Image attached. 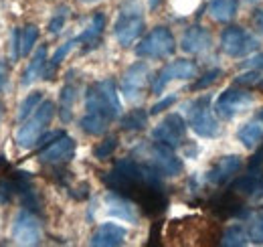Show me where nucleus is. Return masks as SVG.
<instances>
[{"label": "nucleus", "mask_w": 263, "mask_h": 247, "mask_svg": "<svg viewBox=\"0 0 263 247\" xmlns=\"http://www.w3.org/2000/svg\"><path fill=\"white\" fill-rule=\"evenodd\" d=\"M101 181L109 190L132 199L146 217L162 215L168 207L162 174L148 162L122 158L109 172L101 174Z\"/></svg>", "instance_id": "nucleus-1"}, {"label": "nucleus", "mask_w": 263, "mask_h": 247, "mask_svg": "<svg viewBox=\"0 0 263 247\" xmlns=\"http://www.w3.org/2000/svg\"><path fill=\"white\" fill-rule=\"evenodd\" d=\"M122 103L118 97V87L114 79L96 81L85 93V116L81 118V130L89 136H101L107 126L120 118Z\"/></svg>", "instance_id": "nucleus-2"}, {"label": "nucleus", "mask_w": 263, "mask_h": 247, "mask_svg": "<svg viewBox=\"0 0 263 247\" xmlns=\"http://www.w3.org/2000/svg\"><path fill=\"white\" fill-rule=\"evenodd\" d=\"M53 116H55V103L49 101V99H45V101L34 110L33 114L21 123V128L16 130V136H14L16 146L23 148V150L34 148L36 142H39V138L43 136V132H45L47 126L51 123Z\"/></svg>", "instance_id": "nucleus-3"}, {"label": "nucleus", "mask_w": 263, "mask_h": 247, "mask_svg": "<svg viewBox=\"0 0 263 247\" xmlns=\"http://www.w3.org/2000/svg\"><path fill=\"white\" fill-rule=\"evenodd\" d=\"M144 32V12L140 2L136 0H126L120 10L118 19L114 25V34L122 47H130L136 43V39Z\"/></svg>", "instance_id": "nucleus-4"}, {"label": "nucleus", "mask_w": 263, "mask_h": 247, "mask_svg": "<svg viewBox=\"0 0 263 247\" xmlns=\"http://www.w3.org/2000/svg\"><path fill=\"white\" fill-rule=\"evenodd\" d=\"M184 112H186V118H189V126L193 128V132L200 136V138H217L221 128L219 122L215 120L213 116V110H211V95H202L198 99H193L184 105Z\"/></svg>", "instance_id": "nucleus-5"}, {"label": "nucleus", "mask_w": 263, "mask_h": 247, "mask_svg": "<svg viewBox=\"0 0 263 247\" xmlns=\"http://www.w3.org/2000/svg\"><path fill=\"white\" fill-rule=\"evenodd\" d=\"M138 154L144 158V162L152 164L162 177H178L184 170V164L178 156L174 154V148L164 146L160 142H148L138 148Z\"/></svg>", "instance_id": "nucleus-6"}, {"label": "nucleus", "mask_w": 263, "mask_h": 247, "mask_svg": "<svg viewBox=\"0 0 263 247\" xmlns=\"http://www.w3.org/2000/svg\"><path fill=\"white\" fill-rule=\"evenodd\" d=\"M176 51V41L170 29L156 27L148 32L138 45H136V55L144 59H166Z\"/></svg>", "instance_id": "nucleus-7"}, {"label": "nucleus", "mask_w": 263, "mask_h": 247, "mask_svg": "<svg viewBox=\"0 0 263 247\" xmlns=\"http://www.w3.org/2000/svg\"><path fill=\"white\" fill-rule=\"evenodd\" d=\"M221 49L229 57L239 59V57H247L249 53L257 51L259 49V41L251 32L245 31L243 27H229L221 34Z\"/></svg>", "instance_id": "nucleus-8"}, {"label": "nucleus", "mask_w": 263, "mask_h": 247, "mask_svg": "<svg viewBox=\"0 0 263 247\" xmlns=\"http://www.w3.org/2000/svg\"><path fill=\"white\" fill-rule=\"evenodd\" d=\"M12 239L18 245H39L43 239V225L33 211L23 209L12 221Z\"/></svg>", "instance_id": "nucleus-9"}, {"label": "nucleus", "mask_w": 263, "mask_h": 247, "mask_svg": "<svg viewBox=\"0 0 263 247\" xmlns=\"http://www.w3.org/2000/svg\"><path fill=\"white\" fill-rule=\"evenodd\" d=\"M249 105H253V93H249L241 85H237V87H227L217 97L215 112L221 120H231L237 114H241L243 110H247Z\"/></svg>", "instance_id": "nucleus-10"}, {"label": "nucleus", "mask_w": 263, "mask_h": 247, "mask_svg": "<svg viewBox=\"0 0 263 247\" xmlns=\"http://www.w3.org/2000/svg\"><path fill=\"white\" fill-rule=\"evenodd\" d=\"M186 126L189 122L180 116V114H168L162 122L152 130V140L170 146V148H180L186 140Z\"/></svg>", "instance_id": "nucleus-11"}, {"label": "nucleus", "mask_w": 263, "mask_h": 247, "mask_svg": "<svg viewBox=\"0 0 263 247\" xmlns=\"http://www.w3.org/2000/svg\"><path fill=\"white\" fill-rule=\"evenodd\" d=\"M197 73L198 67L189 59H178V61L168 63L156 73V77L152 81V93H162L170 81H174V79H193V77H197Z\"/></svg>", "instance_id": "nucleus-12"}, {"label": "nucleus", "mask_w": 263, "mask_h": 247, "mask_svg": "<svg viewBox=\"0 0 263 247\" xmlns=\"http://www.w3.org/2000/svg\"><path fill=\"white\" fill-rule=\"evenodd\" d=\"M150 79V67L146 63L138 61L130 65L122 77V93L128 101H136L142 97V93L148 85Z\"/></svg>", "instance_id": "nucleus-13"}, {"label": "nucleus", "mask_w": 263, "mask_h": 247, "mask_svg": "<svg viewBox=\"0 0 263 247\" xmlns=\"http://www.w3.org/2000/svg\"><path fill=\"white\" fill-rule=\"evenodd\" d=\"M75 148H77L75 140H73L71 136L63 134L61 138H57L55 142H51L49 146H45V148L39 152L36 158H39L43 164H49V166H61V164H65V162H69V160L73 158Z\"/></svg>", "instance_id": "nucleus-14"}, {"label": "nucleus", "mask_w": 263, "mask_h": 247, "mask_svg": "<svg viewBox=\"0 0 263 247\" xmlns=\"http://www.w3.org/2000/svg\"><path fill=\"white\" fill-rule=\"evenodd\" d=\"M241 166H243L241 156H237V154L223 156V158H219V160L211 166V170L206 172V181L215 186L227 185L231 179L241 170Z\"/></svg>", "instance_id": "nucleus-15"}, {"label": "nucleus", "mask_w": 263, "mask_h": 247, "mask_svg": "<svg viewBox=\"0 0 263 247\" xmlns=\"http://www.w3.org/2000/svg\"><path fill=\"white\" fill-rule=\"evenodd\" d=\"M105 207H107V215L116 217L120 221H126V223H138V207L136 203L120 195V192H107L105 195Z\"/></svg>", "instance_id": "nucleus-16"}, {"label": "nucleus", "mask_w": 263, "mask_h": 247, "mask_svg": "<svg viewBox=\"0 0 263 247\" xmlns=\"http://www.w3.org/2000/svg\"><path fill=\"white\" fill-rule=\"evenodd\" d=\"M126 237H128L126 227L118 223H103L96 229L89 243L93 247H118L126 243Z\"/></svg>", "instance_id": "nucleus-17"}, {"label": "nucleus", "mask_w": 263, "mask_h": 247, "mask_svg": "<svg viewBox=\"0 0 263 247\" xmlns=\"http://www.w3.org/2000/svg\"><path fill=\"white\" fill-rule=\"evenodd\" d=\"M213 47V37H211V32L206 31L204 27H191V29H186L184 34H182V39H180V49L184 51V53H189V55H198V53H204V51H209Z\"/></svg>", "instance_id": "nucleus-18"}, {"label": "nucleus", "mask_w": 263, "mask_h": 247, "mask_svg": "<svg viewBox=\"0 0 263 247\" xmlns=\"http://www.w3.org/2000/svg\"><path fill=\"white\" fill-rule=\"evenodd\" d=\"M211 211L221 219H229V217H243L245 215V207L241 205V201L235 197V190L231 188L229 192H223L219 197H215L209 203Z\"/></svg>", "instance_id": "nucleus-19"}, {"label": "nucleus", "mask_w": 263, "mask_h": 247, "mask_svg": "<svg viewBox=\"0 0 263 247\" xmlns=\"http://www.w3.org/2000/svg\"><path fill=\"white\" fill-rule=\"evenodd\" d=\"M237 138L239 142L245 146V148H255L263 142V108L257 110V114L249 120L247 123H243L237 132Z\"/></svg>", "instance_id": "nucleus-20"}, {"label": "nucleus", "mask_w": 263, "mask_h": 247, "mask_svg": "<svg viewBox=\"0 0 263 247\" xmlns=\"http://www.w3.org/2000/svg\"><path fill=\"white\" fill-rule=\"evenodd\" d=\"M231 188L235 190V195L261 199L263 197V170H249L247 174H243L241 179H237Z\"/></svg>", "instance_id": "nucleus-21"}, {"label": "nucleus", "mask_w": 263, "mask_h": 247, "mask_svg": "<svg viewBox=\"0 0 263 247\" xmlns=\"http://www.w3.org/2000/svg\"><path fill=\"white\" fill-rule=\"evenodd\" d=\"M45 67H47V45H41V47L36 49V53L33 55V59H31V63H29V67L25 69L23 77H21V85H23V87L33 85L39 77H43Z\"/></svg>", "instance_id": "nucleus-22"}, {"label": "nucleus", "mask_w": 263, "mask_h": 247, "mask_svg": "<svg viewBox=\"0 0 263 247\" xmlns=\"http://www.w3.org/2000/svg\"><path fill=\"white\" fill-rule=\"evenodd\" d=\"M103 29H105V16H103V12H98V14H93L89 27L77 37V41L85 45V51L87 49H93V47H98L99 41H101Z\"/></svg>", "instance_id": "nucleus-23"}, {"label": "nucleus", "mask_w": 263, "mask_h": 247, "mask_svg": "<svg viewBox=\"0 0 263 247\" xmlns=\"http://www.w3.org/2000/svg\"><path fill=\"white\" fill-rule=\"evenodd\" d=\"M209 14L215 23H231L237 14V0H211Z\"/></svg>", "instance_id": "nucleus-24"}, {"label": "nucleus", "mask_w": 263, "mask_h": 247, "mask_svg": "<svg viewBox=\"0 0 263 247\" xmlns=\"http://www.w3.org/2000/svg\"><path fill=\"white\" fill-rule=\"evenodd\" d=\"M75 97H77V90L75 85L67 83L59 93V118L63 123H69L73 118V105H75Z\"/></svg>", "instance_id": "nucleus-25"}, {"label": "nucleus", "mask_w": 263, "mask_h": 247, "mask_svg": "<svg viewBox=\"0 0 263 247\" xmlns=\"http://www.w3.org/2000/svg\"><path fill=\"white\" fill-rule=\"evenodd\" d=\"M75 45H79L77 37H75V39H71V41H67V43H63V45L55 51V55L51 57V61H47V67H45V73H43V77H45V79H53V75H55L57 67H59L61 61H63L67 55L71 53V49H73Z\"/></svg>", "instance_id": "nucleus-26"}, {"label": "nucleus", "mask_w": 263, "mask_h": 247, "mask_svg": "<svg viewBox=\"0 0 263 247\" xmlns=\"http://www.w3.org/2000/svg\"><path fill=\"white\" fill-rule=\"evenodd\" d=\"M249 243V233L245 231L243 225H231L225 229L223 233V239H221V245L225 247H243Z\"/></svg>", "instance_id": "nucleus-27"}, {"label": "nucleus", "mask_w": 263, "mask_h": 247, "mask_svg": "<svg viewBox=\"0 0 263 247\" xmlns=\"http://www.w3.org/2000/svg\"><path fill=\"white\" fill-rule=\"evenodd\" d=\"M148 126V112H144L142 108L138 110H132L128 112L122 120H120V128L126 130V132H140Z\"/></svg>", "instance_id": "nucleus-28"}, {"label": "nucleus", "mask_w": 263, "mask_h": 247, "mask_svg": "<svg viewBox=\"0 0 263 247\" xmlns=\"http://www.w3.org/2000/svg\"><path fill=\"white\" fill-rule=\"evenodd\" d=\"M43 103V93L41 92H33V93H29L25 99H23V103L18 105V112H16V120L23 123L31 114H33L34 110L39 108Z\"/></svg>", "instance_id": "nucleus-29"}, {"label": "nucleus", "mask_w": 263, "mask_h": 247, "mask_svg": "<svg viewBox=\"0 0 263 247\" xmlns=\"http://www.w3.org/2000/svg\"><path fill=\"white\" fill-rule=\"evenodd\" d=\"M247 233H249V241L259 243V245L263 243V209L255 211L253 215L249 217Z\"/></svg>", "instance_id": "nucleus-30"}, {"label": "nucleus", "mask_w": 263, "mask_h": 247, "mask_svg": "<svg viewBox=\"0 0 263 247\" xmlns=\"http://www.w3.org/2000/svg\"><path fill=\"white\" fill-rule=\"evenodd\" d=\"M39 41V29L34 25H27L21 29V57H27Z\"/></svg>", "instance_id": "nucleus-31"}, {"label": "nucleus", "mask_w": 263, "mask_h": 247, "mask_svg": "<svg viewBox=\"0 0 263 247\" xmlns=\"http://www.w3.org/2000/svg\"><path fill=\"white\" fill-rule=\"evenodd\" d=\"M116 148H118V136H107L103 142H99L98 146H96L93 156L98 160H107L109 156L116 152Z\"/></svg>", "instance_id": "nucleus-32"}, {"label": "nucleus", "mask_w": 263, "mask_h": 247, "mask_svg": "<svg viewBox=\"0 0 263 247\" xmlns=\"http://www.w3.org/2000/svg\"><path fill=\"white\" fill-rule=\"evenodd\" d=\"M221 75H223V69H211V71H206L202 77H198L197 81L191 85V92H200V90L211 87V85H213Z\"/></svg>", "instance_id": "nucleus-33"}, {"label": "nucleus", "mask_w": 263, "mask_h": 247, "mask_svg": "<svg viewBox=\"0 0 263 247\" xmlns=\"http://www.w3.org/2000/svg\"><path fill=\"white\" fill-rule=\"evenodd\" d=\"M261 73L259 71H247L243 75H237L235 77V85H241V87H253V85H259L261 83Z\"/></svg>", "instance_id": "nucleus-34"}, {"label": "nucleus", "mask_w": 263, "mask_h": 247, "mask_svg": "<svg viewBox=\"0 0 263 247\" xmlns=\"http://www.w3.org/2000/svg\"><path fill=\"white\" fill-rule=\"evenodd\" d=\"M21 203H23L25 209H29V211H33V213H39V211H41V201H39V195H36L34 188H29V190H25V192L21 195Z\"/></svg>", "instance_id": "nucleus-35"}, {"label": "nucleus", "mask_w": 263, "mask_h": 247, "mask_svg": "<svg viewBox=\"0 0 263 247\" xmlns=\"http://www.w3.org/2000/svg\"><path fill=\"white\" fill-rule=\"evenodd\" d=\"M67 12H69V8H67V6L57 8L55 16H53V19H51V23H49V32H51V34H59V32H61V29L65 27Z\"/></svg>", "instance_id": "nucleus-36"}, {"label": "nucleus", "mask_w": 263, "mask_h": 247, "mask_svg": "<svg viewBox=\"0 0 263 247\" xmlns=\"http://www.w3.org/2000/svg\"><path fill=\"white\" fill-rule=\"evenodd\" d=\"M10 51H12V61L21 59V29H12L10 32Z\"/></svg>", "instance_id": "nucleus-37"}, {"label": "nucleus", "mask_w": 263, "mask_h": 247, "mask_svg": "<svg viewBox=\"0 0 263 247\" xmlns=\"http://www.w3.org/2000/svg\"><path fill=\"white\" fill-rule=\"evenodd\" d=\"M174 101H176V95L172 93V95H168V97H164V99H160L158 103H154V105L150 108V114H152V116H156V114L164 112V110H168V108H170Z\"/></svg>", "instance_id": "nucleus-38"}, {"label": "nucleus", "mask_w": 263, "mask_h": 247, "mask_svg": "<svg viewBox=\"0 0 263 247\" xmlns=\"http://www.w3.org/2000/svg\"><path fill=\"white\" fill-rule=\"evenodd\" d=\"M65 132H49V134H43L41 138H39V142H36V146H41V148H45V146H49L51 142H55L57 138H61Z\"/></svg>", "instance_id": "nucleus-39"}, {"label": "nucleus", "mask_w": 263, "mask_h": 247, "mask_svg": "<svg viewBox=\"0 0 263 247\" xmlns=\"http://www.w3.org/2000/svg\"><path fill=\"white\" fill-rule=\"evenodd\" d=\"M71 197H73L75 201L87 199V197H89V183H81L77 188H73V190H71Z\"/></svg>", "instance_id": "nucleus-40"}, {"label": "nucleus", "mask_w": 263, "mask_h": 247, "mask_svg": "<svg viewBox=\"0 0 263 247\" xmlns=\"http://www.w3.org/2000/svg\"><path fill=\"white\" fill-rule=\"evenodd\" d=\"M6 79H8V67L4 65V61H0V93L6 85Z\"/></svg>", "instance_id": "nucleus-41"}, {"label": "nucleus", "mask_w": 263, "mask_h": 247, "mask_svg": "<svg viewBox=\"0 0 263 247\" xmlns=\"http://www.w3.org/2000/svg\"><path fill=\"white\" fill-rule=\"evenodd\" d=\"M249 67H253V69H259V67H263V55H257V57H253L251 61L247 63Z\"/></svg>", "instance_id": "nucleus-42"}, {"label": "nucleus", "mask_w": 263, "mask_h": 247, "mask_svg": "<svg viewBox=\"0 0 263 247\" xmlns=\"http://www.w3.org/2000/svg\"><path fill=\"white\" fill-rule=\"evenodd\" d=\"M184 152H186V156H189V158H195V156H197V152H198V148L193 144V142H189V146L184 148Z\"/></svg>", "instance_id": "nucleus-43"}, {"label": "nucleus", "mask_w": 263, "mask_h": 247, "mask_svg": "<svg viewBox=\"0 0 263 247\" xmlns=\"http://www.w3.org/2000/svg\"><path fill=\"white\" fill-rule=\"evenodd\" d=\"M255 23L259 25V29H261V31H263V10H259V12L255 14Z\"/></svg>", "instance_id": "nucleus-44"}, {"label": "nucleus", "mask_w": 263, "mask_h": 247, "mask_svg": "<svg viewBox=\"0 0 263 247\" xmlns=\"http://www.w3.org/2000/svg\"><path fill=\"white\" fill-rule=\"evenodd\" d=\"M160 4H162V0H148V6H150L152 10H156Z\"/></svg>", "instance_id": "nucleus-45"}, {"label": "nucleus", "mask_w": 263, "mask_h": 247, "mask_svg": "<svg viewBox=\"0 0 263 247\" xmlns=\"http://www.w3.org/2000/svg\"><path fill=\"white\" fill-rule=\"evenodd\" d=\"M6 168H8V162L4 156H0V170H6Z\"/></svg>", "instance_id": "nucleus-46"}, {"label": "nucleus", "mask_w": 263, "mask_h": 247, "mask_svg": "<svg viewBox=\"0 0 263 247\" xmlns=\"http://www.w3.org/2000/svg\"><path fill=\"white\" fill-rule=\"evenodd\" d=\"M10 201V197H6L2 190H0V205H4V203H8Z\"/></svg>", "instance_id": "nucleus-47"}, {"label": "nucleus", "mask_w": 263, "mask_h": 247, "mask_svg": "<svg viewBox=\"0 0 263 247\" xmlns=\"http://www.w3.org/2000/svg\"><path fill=\"white\" fill-rule=\"evenodd\" d=\"M245 2H249V4H257L259 0H245Z\"/></svg>", "instance_id": "nucleus-48"}, {"label": "nucleus", "mask_w": 263, "mask_h": 247, "mask_svg": "<svg viewBox=\"0 0 263 247\" xmlns=\"http://www.w3.org/2000/svg\"><path fill=\"white\" fill-rule=\"evenodd\" d=\"M0 120H2V103H0Z\"/></svg>", "instance_id": "nucleus-49"}, {"label": "nucleus", "mask_w": 263, "mask_h": 247, "mask_svg": "<svg viewBox=\"0 0 263 247\" xmlns=\"http://www.w3.org/2000/svg\"><path fill=\"white\" fill-rule=\"evenodd\" d=\"M81 2H98V0H81Z\"/></svg>", "instance_id": "nucleus-50"}, {"label": "nucleus", "mask_w": 263, "mask_h": 247, "mask_svg": "<svg viewBox=\"0 0 263 247\" xmlns=\"http://www.w3.org/2000/svg\"><path fill=\"white\" fill-rule=\"evenodd\" d=\"M259 85H263V77H261V83H259Z\"/></svg>", "instance_id": "nucleus-51"}]
</instances>
